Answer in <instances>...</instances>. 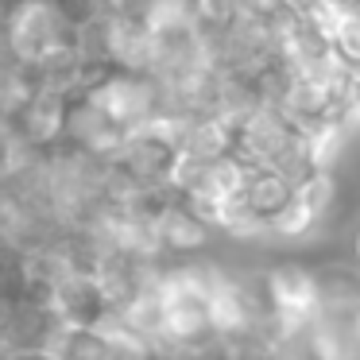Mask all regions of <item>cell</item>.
<instances>
[{"label": "cell", "mask_w": 360, "mask_h": 360, "mask_svg": "<svg viewBox=\"0 0 360 360\" xmlns=\"http://www.w3.org/2000/svg\"><path fill=\"white\" fill-rule=\"evenodd\" d=\"M124 143H128V132L109 117V112H101L86 94L74 97L70 112H66V148L86 151V155H94V159L112 163Z\"/></svg>", "instance_id": "cell-4"}, {"label": "cell", "mask_w": 360, "mask_h": 360, "mask_svg": "<svg viewBox=\"0 0 360 360\" xmlns=\"http://www.w3.org/2000/svg\"><path fill=\"white\" fill-rule=\"evenodd\" d=\"M70 101L74 97H63L55 89L39 86L35 97L27 101V109L20 112L16 128L32 143H39V148H47V151L58 148V143H66V112H70Z\"/></svg>", "instance_id": "cell-6"}, {"label": "cell", "mask_w": 360, "mask_h": 360, "mask_svg": "<svg viewBox=\"0 0 360 360\" xmlns=\"http://www.w3.org/2000/svg\"><path fill=\"white\" fill-rule=\"evenodd\" d=\"M155 233H159V244H163L167 259H194V256H205L217 236V229L194 213L182 198H163L155 210Z\"/></svg>", "instance_id": "cell-3"}, {"label": "cell", "mask_w": 360, "mask_h": 360, "mask_svg": "<svg viewBox=\"0 0 360 360\" xmlns=\"http://www.w3.org/2000/svg\"><path fill=\"white\" fill-rule=\"evenodd\" d=\"M86 97L101 112H109L128 136L151 128L159 117H167L163 109V89L151 74H128V70H105L94 86L86 89Z\"/></svg>", "instance_id": "cell-2"}, {"label": "cell", "mask_w": 360, "mask_h": 360, "mask_svg": "<svg viewBox=\"0 0 360 360\" xmlns=\"http://www.w3.org/2000/svg\"><path fill=\"white\" fill-rule=\"evenodd\" d=\"M109 66L128 74H151L155 66V32L132 12H105Z\"/></svg>", "instance_id": "cell-5"}, {"label": "cell", "mask_w": 360, "mask_h": 360, "mask_svg": "<svg viewBox=\"0 0 360 360\" xmlns=\"http://www.w3.org/2000/svg\"><path fill=\"white\" fill-rule=\"evenodd\" d=\"M329 47H333V58L345 66V70H360V8L349 12V16L333 27Z\"/></svg>", "instance_id": "cell-7"}, {"label": "cell", "mask_w": 360, "mask_h": 360, "mask_svg": "<svg viewBox=\"0 0 360 360\" xmlns=\"http://www.w3.org/2000/svg\"><path fill=\"white\" fill-rule=\"evenodd\" d=\"M352 120L360 128V70H352Z\"/></svg>", "instance_id": "cell-8"}, {"label": "cell", "mask_w": 360, "mask_h": 360, "mask_svg": "<svg viewBox=\"0 0 360 360\" xmlns=\"http://www.w3.org/2000/svg\"><path fill=\"white\" fill-rule=\"evenodd\" d=\"M4 39L20 66L32 74L74 55L78 16L66 0H8L4 8Z\"/></svg>", "instance_id": "cell-1"}, {"label": "cell", "mask_w": 360, "mask_h": 360, "mask_svg": "<svg viewBox=\"0 0 360 360\" xmlns=\"http://www.w3.org/2000/svg\"><path fill=\"white\" fill-rule=\"evenodd\" d=\"M349 256H352V264L360 267V221L352 225V236H349Z\"/></svg>", "instance_id": "cell-9"}]
</instances>
